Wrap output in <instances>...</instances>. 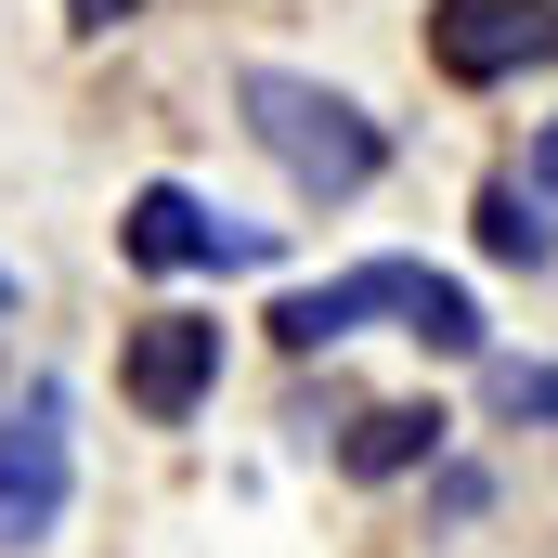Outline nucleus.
Here are the masks:
<instances>
[{
	"label": "nucleus",
	"instance_id": "1",
	"mask_svg": "<svg viewBox=\"0 0 558 558\" xmlns=\"http://www.w3.org/2000/svg\"><path fill=\"white\" fill-rule=\"evenodd\" d=\"M234 105H247V143L274 156L299 195H325V208H351V195L390 169V131H377L351 92L299 78V65H247V78H234Z\"/></svg>",
	"mask_w": 558,
	"mask_h": 558
},
{
	"label": "nucleus",
	"instance_id": "2",
	"mask_svg": "<svg viewBox=\"0 0 558 558\" xmlns=\"http://www.w3.org/2000/svg\"><path fill=\"white\" fill-rule=\"evenodd\" d=\"M65 507H78V390L26 377L0 403V546H39Z\"/></svg>",
	"mask_w": 558,
	"mask_h": 558
},
{
	"label": "nucleus",
	"instance_id": "3",
	"mask_svg": "<svg viewBox=\"0 0 558 558\" xmlns=\"http://www.w3.org/2000/svg\"><path fill=\"white\" fill-rule=\"evenodd\" d=\"M118 260L131 274H260L274 260V221H234L195 182H143L131 208H118Z\"/></svg>",
	"mask_w": 558,
	"mask_h": 558
},
{
	"label": "nucleus",
	"instance_id": "4",
	"mask_svg": "<svg viewBox=\"0 0 558 558\" xmlns=\"http://www.w3.org/2000/svg\"><path fill=\"white\" fill-rule=\"evenodd\" d=\"M428 65L454 92L533 78V65H558V0H428Z\"/></svg>",
	"mask_w": 558,
	"mask_h": 558
},
{
	"label": "nucleus",
	"instance_id": "5",
	"mask_svg": "<svg viewBox=\"0 0 558 558\" xmlns=\"http://www.w3.org/2000/svg\"><path fill=\"white\" fill-rule=\"evenodd\" d=\"M118 390H131V416L182 428L208 390H221V325H208V312H143L131 351H118Z\"/></svg>",
	"mask_w": 558,
	"mask_h": 558
},
{
	"label": "nucleus",
	"instance_id": "6",
	"mask_svg": "<svg viewBox=\"0 0 558 558\" xmlns=\"http://www.w3.org/2000/svg\"><path fill=\"white\" fill-rule=\"evenodd\" d=\"M441 403H377V416H351V441H338V468L351 481H403V468H441Z\"/></svg>",
	"mask_w": 558,
	"mask_h": 558
},
{
	"label": "nucleus",
	"instance_id": "7",
	"mask_svg": "<svg viewBox=\"0 0 558 558\" xmlns=\"http://www.w3.org/2000/svg\"><path fill=\"white\" fill-rule=\"evenodd\" d=\"M468 221H481V260H507V274H546V260H558V221H546V195H533L520 169H494Z\"/></svg>",
	"mask_w": 558,
	"mask_h": 558
},
{
	"label": "nucleus",
	"instance_id": "8",
	"mask_svg": "<svg viewBox=\"0 0 558 558\" xmlns=\"http://www.w3.org/2000/svg\"><path fill=\"white\" fill-rule=\"evenodd\" d=\"M481 390H494V416H507V428H533V416L558 428V364H494Z\"/></svg>",
	"mask_w": 558,
	"mask_h": 558
},
{
	"label": "nucleus",
	"instance_id": "9",
	"mask_svg": "<svg viewBox=\"0 0 558 558\" xmlns=\"http://www.w3.org/2000/svg\"><path fill=\"white\" fill-rule=\"evenodd\" d=\"M520 182H533V195H546V208H558V118H546V131H533V169H520Z\"/></svg>",
	"mask_w": 558,
	"mask_h": 558
},
{
	"label": "nucleus",
	"instance_id": "10",
	"mask_svg": "<svg viewBox=\"0 0 558 558\" xmlns=\"http://www.w3.org/2000/svg\"><path fill=\"white\" fill-rule=\"evenodd\" d=\"M0 312H13V260H0Z\"/></svg>",
	"mask_w": 558,
	"mask_h": 558
}]
</instances>
